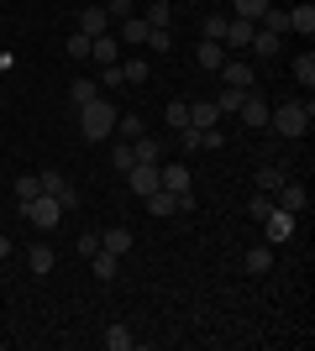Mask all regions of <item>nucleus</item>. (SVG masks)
<instances>
[{"instance_id": "f257e3e1", "label": "nucleus", "mask_w": 315, "mask_h": 351, "mask_svg": "<svg viewBox=\"0 0 315 351\" xmlns=\"http://www.w3.org/2000/svg\"><path fill=\"white\" fill-rule=\"evenodd\" d=\"M116 105L105 100V95H95L90 105H79L74 110V121H79V136H84V142H110V136H116Z\"/></svg>"}, {"instance_id": "f03ea898", "label": "nucleus", "mask_w": 315, "mask_h": 351, "mask_svg": "<svg viewBox=\"0 0 315 351\" xmlns=\"http://www.w3.org/2000/svg\"><path fill=\"white\" fill-rule=\"evenodd\" d=\"M310 121H315L310 100H284L279 110H268V132L279 136V142H300V136L310 132Z\"/></svg>"}, {"instance_id": "7ed1b4c3", "label": "nucleus", "mask_w": 315, "mask_h": 351, "mask_svg": "<svg viewBox=\"0 0 315 351\" xmlns=\"http://www.w3.org/2000/svg\"><path fill=\"white\" fill-rule=\"evenodd\" d=\"M21 215H27L37 231H53V226L63 220V205L53 199V194H37V199H27V205H21Z\"/></svg>"}, {"instance_id": "20e7f679", "label": "nucleus", "mask_w": 315, "mask_h": 351, "mask_svg": "<svg viewBox=\"0 0 315 351\" xmlns=\"http://www.w3.org/2000/svg\"><path fill=\"white\" fill-rule=\"evenodd\" d=\"M37 184H43V194H53V199L63 205V215H69V210L79 205V189H74V184H69V178L58 173V168H43V173H37Z\"/></svg>"}, {"instance_id": "39448f33", "label": "nucleus", "mask_w": 315, "mask_h": 351, "mask_svg": "<svg viewBox=\"0 0 315 351\" xmlns=\"http://www.w3.org/2000/svg\"><path fill=\"white\" fill-rule=\"evenodd\" d=\"M126 189H132L137 199H148L152 189H163V178H158V162H132V168H126Z\"/></svg>"}, {"instance_id": "423d86ee", "label": "nucleus", "mask_w": 315, "mask_h": 351, "mask_svg": "<svg viewBox=\"0 0 315 351\" xmlns=\"http://www.w3.org/2000/svg\"><path fill=\"white\" fill-rule=\"evenodd\" d=\"M273 205H279V210H289V215L300 220L305 210H310V194H305V184H294V178H284V184H279V194H273Z\"/></svg>"}, {"instance_id": "0eeeda50", "label": "nucleus", "mask_w": 315, "mask_h": 351, "mask_svg": "<svg viewBox=\"0 0 315 351\" xmlns=\"http://www.w3.org/2000/svg\"><path fill=\"white\" fill-rule=\"evenodd\" d=\"M257 226L268 231V241H273V247H279V241H289V236H294V215H289V210H279V205H273L268 215L257 220Z\"/></svg>"}, {"instance_id": "6e6552de", "label": "nucleus", "mask_w": 315, "mask_h": 351, "mask_svg": "<svg viewBox=\"0 0 315 351\" xmlns=\"http://www.w3.org/2000/svg\"><path fill=\"white\" fill-rule=\"evenodd\" d=\"M253 32H257V21H247V16H231V21H226L221 47H247V43H253Z\"/></svg>"}, {"instance_id": "1a4fd4ad", "label": "nucleus", "mask_w": 315, "mask_h": 351, "mask_svg": "<svg viewBox=\"0 0 315 351\" xmlns=\"http://www.w3.org/2000/svg\"><path fill=\"white\" fill-rule=\"evenodd\" d=\"M215 73H221V84H231V89H253L257 84V79H253V63H231V58H226Z\"/></svg>"}, {"instance_id": "9d476101", "label": "nucleus", "mask_w": 315, "mask_h": 351, "mask_svg": "<svg viewBox=\"0 0 315 351\" xmlns=\"http://www.w3.org/2000/svg\"><path fill=\"white\" fill-rule=\"evenodd\" d=\"M79 32H84V37H105V32H110L105 5H84V11H79Z\"/></svg>"}, {"instance_id": "9b49d317", "label": "nucleus", "mask_w": 315, "mask_h": 351, "mask_svg": "<svg viewBox=\"0 0 315 351\" xmlns=\"http://www.w3.org/2000/svg\"><path fill=\"white\" fill-rule=\"evenodd\" d=\"M132 158H137V162H163V136L142 132V136L132 142Z\"/></svg>"}, {"instance_id": "f8f14e48", "label": "nucleus", "mask_w": 315, "mask_h": 351, "mask_svg": "<svg viewBox=\"0 0 315 351\" xmlns=\"http://www.w3.org/2000/svg\"><path fill=\"white\" fill-rule=\"evenodd\" d=\"M100 252H110V257H126V252H132V231H126V226H110V231H100Z\"/></svg>"}, {"instance_id": "ddd939ff", "label": "nucleus", "mask_w": 315, "mask_h": 351, "mask_svg": "<svg viewBox=\"0 0 315 351\" xmlns=\"http://www.w3.org/2000/svg\"><path fill=\"white\" fill-rule=\"evenodd\" d=\"M242 121H247V126H253V132H263V126H268V105L257 100L253 89H247V100H242V110H237Z\"/></svg>"}, {"instance_id": "4468645a", "label": "nucleus", "mask_w": 315, "mask_h": 351, "mask_svg": "<svg viewBox=\"0 0 315 351\" xmlns=\"http://www.w3.org/2000/svg\"><path fill=\"white\" fill-rule=\"evenodd\" d=\"M90 58L100 63V69H105V63H121V43L105 32V37H95V43H90Z\"/></svg>"}, {"instance_id": "2eb2a0df", "label": "nucleus", "mask_w": 315, "mask_h": 351, "mask_svg": "<svg viewBox=\"0 0 315 351\" xmlns=\"http://www.w3.org/2000/svg\"><path fill=\"white\" fill-rule=\"evenodd\" d=\"M195 63H200L205 73H215V69L226 63V47H221V43H210V37H205V43L195 47Z\"/></svg>"}, {"instance_id": "dca6fc26", "label": "nucleus", "mask_w": 315, "mask_h": 351, "mask_svg": "<svg viewBox=\"0 0 315 351\" xmlns=\"http://www.w3.org/2000/svg\"><path fill=\"white\" fill-rule=\"evenodd\" d=\"M253 178H257V194H279V184H284L289 173L279 168V162H263V168H257Z\"/></svg>"}, {"instance_id": "f3484780", "label": "nucleus", "mask_w": 315, "mask_h": 351, "mask_svg": "<svg viewBox=\"0 0 315 351\" xmlns=\"http://www.w3.org/2000/svg\"><path fill=\"white\" fill-rule=\"evenodd\" d=\"M189 126H195V132H210V126H221V110H215L210 100L189 105Z\"/></svg>"}, {"instance_id": "a211bd4d", "label": "nucleus", "mask_w": 315, "mask_h": 351, "mask_svg": "<svg viewBox=\"0 0 315 351\" xmlns=\"http://www.w3.org/2000/svg\"><path fill=\"white\" fill-rule=\"evenodd\" d=\"M142 205H148V215H158V220H163V215H179V199H174L168 189H152Z\"/></svg>"}, {"instance_id": "6ab92c4d", "label": "nucleus", "mask_w": 315, "mask_h": 351, "mask_svg": "<svg viewBox=\"0 0 315 351\" xmlns=\"http://www.w3.org/2000/svg\"><path fill=\"white\" fill-rule=\"evenodd\" d=\"M257 27L273 32V37H289V11H284V5H268V11L257 16Z\"/></svg>"}, {"instance_id": "aec40b11", "label": "nucleus", "mask_w": 315, "mask_h": 351, "mask_svg": "<svg viewBox=\"0 0 315 351\" xmlns=\"http://www.w3.org/2000/svg\"><path fill=\"white\" fill-rule=\"evenodd\" d=\"M27 267L37 273V278H47L53 273V247L47 241H37V247H27Z\"/></svg>"}, {"instance_id": "412c9836", "label": "nucleus", "mask_w": 315, "mask_h": 351, "mask_svg": "<svg viewBox=\"0 0 315 351\" xmlns=\"http://www.w3.org/2000/svg\"><path fill=\"white\" fill-rule=\"evenodd\" d=\"M289 32H300V37H315V5H310V0L289 11Z\"/></svg>"}, {"instance_id": "4be33fe9", "label": "nucleus", "mask_w": 315, "mask_h": 351, "mask_svg": "<svg viewBox=\"0 0 315 351\" xmlns=\"http://www.w3.org/2000/svg\"><path fill=\"white\" fill-rule=\"evenodd\" d=\"M247 47H253L257 58H279V47H284V37H273V32H263V27H257V32H253V43H247Z\"/></svg>"}, {"instance_id": "5701e85b", "label": "nucleus", "mask_w": 315, "mask_h": 351, "mask_svg": "<svg viewBox=\"0 0 315 351\" xmlns=\"http://www.w3.org/2000/svg\"><path fill=\"white\" fill-rule=\"evenodd\" d=\"M242 100H247V89H231V84H221V95H215L210 105H215L221 116H237V110H242Z\"/></svg>"}, {"instance_id": "b1692460", "label": "nucleus", "mask_w": 315, "mask_h": 351, "mask_svg": "<svg viewBox=\"0 0 315 351\" xmlns=\"http://www.w3.org/2000/svg\"><path fill=\"white\" fill-rule=\"evenodd\" d=\"M158 178H163V189H168V194L195 189V184H189V168H163V162H158Z\"/></svg>"}, {"instance_id": "393cba45", "label": "nucleus", "mask_w": 315, "mask_h": 351, "mask_svg": "<svg viewBox=\"0 0 315 351\" xmlns=\"http://www.w3.org/2000/svg\"><path fill=\"white\" fill-rule=\"evenodd\" d=\"M100 341H105L110 351H132L137 336H132V325H121V320H116V325H105V336H100Z\"/></svg>"}, {"instance_id": "a878e982", "label": "nucleus", "mask_w": 315, "mask_h": 351, "mask_svg": "<svg viewBox=\"0 0 315 351\" xmlns=\"http://www.w3.org/2000/svg\"><path fill=\"white\" fill-rule=\"evenodd\" d=\"M148 21H142V16H126V21H121V37H116V43H148Z\"/></svg>"}, {"instance_id": "bb28decb", "label": "nucleus", "mask_w": 315, "mask_h": 351, "mask_svg": "<svg viewBox=\"0 0 315 351\" xmlns=\"http://www.w3.org/2000/svg\"><path fill=\"white\" fill-rule=\"evenodd\" d=\"M90 267H95V278H100V283H110V278H116V267H121V257H110V252H95Z\"/></svg>"}, {"instance_id": "cd10ccee", "label": "nucleus", "mask_w": 315, "mask_h": 351, "mask_svg": "<svg viewBox=\"0 0 315 351\" xmlns=\"http://www.w3.org/2000/svg\"><path fill=\"white\" fill-rule=\"evenodd\" d=\"M95 95H100V89H95V79H74V84H69V105H74V110H79V105H90Z\"/></svg>"}, {"instance_id": "c85d7f7f", "label": "nucleus", "mask_w": 315, "mask_h": 351, "mask_svg": "<svg viewBox=\"0 0 315 351\" xmlns=\"http://www.w3.org/2000/svg\"><path fill=\"white\" fill-rule=\"evenodd\" d=\"M132 142H121V136H110V168H121V173H126V168H132Z\"/></svg>"}, {"instance_id": "c756f323", "label": "nucleus", "mask_w": 315, "mask_h": 351, "mask_svg": "<svg viewBox=\"0 0 315 351\" xmlns=\"http://www.w3.org/2000/svg\"><path fill=\"white\" fill-rule=\"evenodd\" d=\"M37 194H43L37 173H21V178H16V205H27V199H37Z\"/></svg>"}, {"instance_id": "7c9ffc66", "label": "nucleus", "mask_w": 315, "mask_h": 351, "mask_svg": "<svg viewBox=\"0 0 315 351\" xmlns=\"http://www.w3.org/2000/svg\"><path fill=\"white\" fill-rule=\"evenodd\" d=\"M142 21H148V27H168V21H174V5H168V0H152Z\"/></svg>"}, {"instance_id": "2f4dec72", "label": "nucleus", "mask_w": 315, "mask_h": 351, "mask_svg": "<svg viewBox=\"0 0 315 351\" xmlns=\"http://www.w3.org/2000/svg\"><path fill=\"white\" fill-rule=\"evenodd\" d=\"M163 121L174 126V132H184V126H189V100H174V105L163 110Z\"/></svg>"}, {"instance_id": "473e14b6", "label": "nucleus", "mask_w": 315, "mask_h": 351, "mask_svg": "<svg viewBox=\"0 0 315 351\" xmlns=\"http://www.w3.org/2000/svg\"><path fill=\"white\" fill-rule=\"evenodd\" d=\"M116 136L121 142H137L142 136V116H116Z\"/></svg>"}, {"instance_id": "72a5a7b5", "label": "nucleus", "mask_w": 315, "mask_h": 351, "mask_svg": "<svg viewBox=\"0 0 315 351\" xmlns=\"http://www.w3.org/2000/svg\"><path fill=\"white\" fill-rule=\"evenodd\" d=\"M121 79H126V84H148V63H142V58H126V63H121Z\"/></svg>"}, {"instance_id": "f704fd0d", "label": "nucleus", "mask_w": 315, "mask_h": 351, "mask_svg": "<svg viewBox=\"0 0 315 351\" xmlns=\"http://www.w3.org/2000/svg\"><path fill=\"white\" fill-rule=\"evenodd\" d=\"M231 5H237V11H231V16H247V21H257V16L268 11L273 0H231Z\"/></svg>"}, {"instance_id": "c9c22d12", "label": "nucleus", "mask_w": 315, "mask_h": 351, "mask_svg": "<svg viewBox=\"0 0 315 351\" xmlns=\"http://www.w3.org/2000/svg\"><path fill=\"white\" fill-rule=\"evenodd\" d=\"M226 21H231L226 11H210L205 16V37H210V43H221V37H226Z\"/></svg>"}, {"instance_id": "e433bc0d", "label": "nucleus", "mask_w": 315, "mask_h": 351, "mask_svg": "<svg viewBox=\"0 0 315 351\" xmlns=\"http://www.w3.org/2000/svg\"><path fill=\"white\" fill-rule=\"evenodd\" d=\"M268 267H273V252L268 247H253V252H247V273H268Z\"/></svg>"}, {"instance_id": "4c0bfd02", "label": "nucleus", "mask_w": 315, "mask_h": 351, "mask_svg": "<svg viewBox=\"0 0 315 351\" xmlns=\"http://www.w3.org/2000/svg\"><path fill=\"white\" fill-rule=\"evenodd\" d=\"M294 79H300V84H315V53H300V58H294Z\"/></svg>"}, {"instance_id": "58836bf2", "label": "nucleus", "mask_w": 315, "mask_h": 351, "mask_svg": "<svg viewBox=\"0 0 315 351\" xmlns=\"http://www.w3.org/2000/svg\"><path fill=\"white\" fill-rule=\"evenodd\" d=\"M148 47H152V53H168V47H174V32H168V27H152L148 32Z\"/></svg>"}, {"instance_id": "ea45409f", "label": "nucleus", "mask_w": 315, "mask_h": 351, "mask_svg": "<svg viewBox=\"0 0 315 351\" xmlns=\"http://www.w3.org/2000/svg\"><path fill=\"white\" fill-rule=\"evenodd\" d=\"M90 43H95V37H84V32H74V37H69V43H63V47H69V58H90Z\"/></svg>"}, {"instance_id": "a19ab883", "label": "nucleus", "mask_w": 315, "mask_h": 351, "mask_svg": "<svg viewBox=\"0 0 315 351\" xmlns=\"http://www.w3.org/2000/svg\"><path fill=\"white\" fill-rule=\"evenodd\" d=\"M105 16H110V21H126V16H132V0H105Z\"/></svg>"}, {"instance_id": "79ce46f5", "label": "nucleus", "mask_w": 315, "mask_h": 351, "mask_svg": "<svg viewBox=\"0 0 315 351\" xmlns=\"http://www.w3.org/2000/svg\"><path fill=\"white\" fill-rule=\"evenodd\" d=\"M268 210H273V194H257L253 205H247V215H253V220H263V215H268Z\"/></svg>"}, {"instance_id": "37998d69", "label": "nucleus", "mask_w": 315, "mask_h": 351, "mask_svg": "<svg viewBox=\"0 0 315 351\" xmlns=\"http://www.w3.org/2000/svg\"><path fill=\"white\" fill-rule=\"evenodd\" d=\"M100 84H126V79H121V63H105V69H100Z\"/></svg>"}, {"instance_id": "c03bdc74", "label": "nucleus", "mask_w": 315, "mask_h": 351, "mask_svg": "<svg viewBox=\"0 0 315 351\" xmlns=\"http://www.w3.org/2000/svg\"><path fill=\"white\" fill-rule=\"evenodd\" d=\"M79 252H84V257H95V252H100V236L84 231V236H79Z\"/></svg>"}, {"instance_id": "a18cd8bd", "label": "nucleus", "mask_w": 315, "mask_h": 351, "mask_svg": "<svg viewBox=\"0 0 315 351\" xmlns=\"http://www.w3.org/2000/svg\"><path fill=\"white\" fill-rule=\"evenodd\" d=\"M179 142H184V152H200V132H195V126H184Z\"/></svg>"}, {"instance_id": "49530a36", "label": "nucleus", "mask_w": 315, "mask_h": 351, "mask_svg": "<svg viewBox=\"0 0 315 351\" xmlns=\"http://www.w3.org/2000/svg\"><path fill=\"white\" fill-rule=\"evenodd\" d=\"M5 257H11V236L0 231V263H5Z\"/></svg>"}, {"instance_id": "de8ad7c7", "label": "nucleus", "mask_w": 315, "mask_h": 351, "mask_svg": "<svg viewBox=\"0 0 315 351\" xmlns=\"http://www.w3.org/2000/svg\"><path fill=\"white\" fill-rule=\"evenodd\" d=\"M95 5H105V0H95Z\"/></svg>"}]
</instances>
